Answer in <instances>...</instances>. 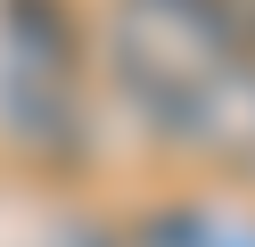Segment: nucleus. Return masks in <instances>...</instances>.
I'll return each mask as SVG.
<instances>
[{
  "label": "nucleus",
  "instance_id": "3",
  "mask_svg": "<svg viewBox=\"0 0 255 247\" xmlns=\"http://www.w3.org/2000/svg\"><path fill=\"white\" fill-rule=\"evenodd\" d=\"M74 66H83V33L66 0H0V74L74 82Z\"/></svg>",
  "mask_w": 255,
  "mask_h": 247
},
{
  "label": "nucleus",
  "instance_id": "1",
  "mask_svg": "<svg viewBox=\"0 0 255 247\" xmlns=\"http://www.w3.org/2000/svg\"><path fill=\"white\" fill-rule=\"evenodd\" d=\"M107 74H116V91L132 99V115L156 132V140H173V148H222L214 74H198V66H189L181 49H165L156 33L124 25L116 41H107Z\"/></svg>",
  "mask_w": 255,
  "mask_h": 247
},
{
  "label": "nucleus",
  "instance_id": "2",
  "mask_svg": "<svg viewBox=\"0 0 255 247\" xmlns=\"http://www.w3.org/2000/svg\"><path fill=\"white\" fill-rule=\"evenodd\" d=\"M0 124H8V140L25 148V157H83L91 148V124H83V99H74V82H41V74H0Z\"/></svg>",
  "mask_w": 255,
  "mask_h": 247
}]
</instances>
